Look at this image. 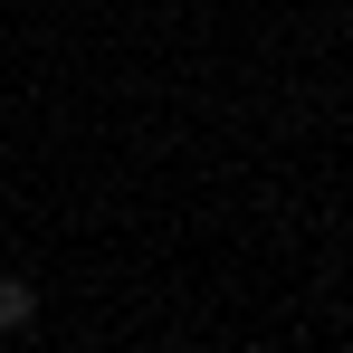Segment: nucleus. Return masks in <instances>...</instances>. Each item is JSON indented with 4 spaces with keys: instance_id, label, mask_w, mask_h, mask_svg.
<instances>
[{
    "instance_id": "nucleus-1",
    "label": "nucleus",
    "mask_w": 353,
    "mask_h": 353,
    "mask_svg": "<svg viewBox=\"0 0 353 353\" xmlns=\"http://www.w3.org/2000/svg\"><path fill=\"white\" fill-rule=\"evenodd\" d=\"M29 315H39V287H29V277H10V268H0V334H19V325H29Z\"/></svg>"
}]
</instances>
